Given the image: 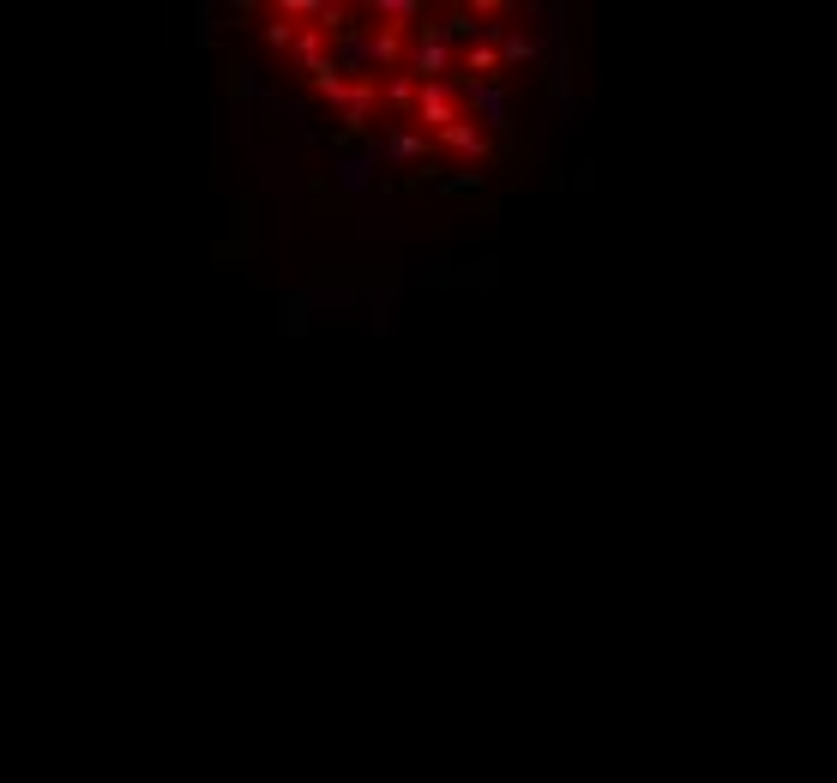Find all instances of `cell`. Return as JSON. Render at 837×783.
Segmentation results:
<instances>
[{
  "label": "cell",
  "mask_w": 837,
  "mask_h": 783,
  "mask_svg": "<svg viewBox=\"0 0 837 783\" xmlns=\"http://www.w3.org/2000/svg\"><path fill=\"white\" fill-rule=\"evenodd\" d=\"M452 67H458V49L440 37L435 19H422V25L410 31V42H403V72H410L416 85H435V79H446Z\"/></svg>",
  "instance_id": "cell-1"
},
{
  "label": "cell",
  "mask_w": 837,
  "mask_h": 783,
  "mask_svg": "<svg viewBox=\"0 0 837 783\" xmlns=\"http://www.w3.org/2000/svg\"><path fill=\"white\" fill-rule=\"evenodd\" d=\"M295 31H302V25H283V19H278V12H272V19H265V25H260V37H265V42H272V49H290V42H295Z\"/></svg>",
  "instance_id": "cell-13"
},
{
  "label": "cell",
  "mask_w": 837,
  "mask_h": 783,
  "mask_svg": "<svg viewBox=\"0 0 837 783\" xmlns=\"http://www.w3.org/2000/svg\"><path fill=\"white\" fill-rule=\"evenodd\" d=\"M435 151H452V157H465V164H483V157H495V139H488L470 115H458L446 133H435Z\"/></svg>",
  "instance_id": "cell-4"
},
{
  "label": "cell",
  "mask_w": 837,
  "mask_h": 783,
  "mask_svg": "<svg viewBox=\"0 0 837 783\" xmlns=\"http://www.w3.org/2000/svg\"><path fill=\"white\" fill-rule=\"evenodd\" d=\"M465 102H470L476 115H483L476 127H483L488 139H495V133H513V121H506V91H500V85H476V79H465V85H458V109H465Z\"/></svg>",
  "instance_id": "cell-3"
},
{
  "label": "cell",
  "mask_w": 837,
  "mask_h": 783,
  "mask_svg": "<svg viewBox=\"0 0 837 783\" xmlns=\"http://www.w3.org/2000/svg\"><path fill=\"white\" fill-rule=\"evenodd\" d=\"M458 115H465V109H458V85H452V79H435V85H416V102H410V115H403V121L435 139V133H446Z\"/></svg>",
  "instance_id": "cell-2"
},
{
  "label": "cell",
  "mask_w": 837,
  "mask_h": 783,
  "mask_svg": "<svg viewBox=\"0 0 837 783\" xmlns=\"http://www.w3.org/2000/svg\"><path fill=\"white\" fill-rule=\"evenodd\" d=\"M373 91H380V102H386L392 115H410V102H416V79L398 67V72H380V79H373Z\"/></svg>",
  "instance_id": "cell-9"
},
{
  "label": "cell",
  "mask_w": 837,
  "mask_h": 783,
  "mask_svg": "<svg viewBox=\"0 0 837 783\" xmlns=\"http://www.w3.org/2000/svg\"><path fill=\"white\" fill-rule=\"evenodd\" d=\"M320 7H325V0H278V19L283 25H320Z\"/></svg>",
  "instance_id": "cell-12"
},
{
  "label": "cell",
  "mask_w": 837,
  "mask_h": 783,
  "mask_svg": "<svg viewBox=\"0 0 837 783\" xmlns=\"http://www.w3.org/2000/svg\"><path fill=\"white\" fill-rule=\"evenodd\" d=\"M308 85H313V91H320L325 102H332V109H343V97H350V79H343V72H338L332 61L313 67V72H308Z\"/></svg>",
  "instance_id": "cell-11"
},
{
  "label": "cell",
  "mask_w": 837,
  "mask_h": 783,
  "mask_svg": "<svg viewBox=\"0 0 837 783\" xmlns=\"http://www.w3.org/2000/svg\"><path fill=\"white\" fill-rule=\"evenodd\" d=\"M373 109H380L373 79H350V97H343V127H350V133H368V127H373Z\"/></svg>",
  "instance_id": "cell-7"
},
{
  "label": "cell",
  "mask_w": 837,
  "mask_h": 783,
  "mask_svg": "<svg viewBox=\"0 0 837 783\" xmlns=\"http://www.w3.org/2000/svg\"><path fill=\"white\" fill-rule=\"evenodd\" d=\"M362 19H373L380 31H403V37H410L416 25L428 19V7H422V0H368Z\"/></svg>",
  "instance_id": "cell-5"
},
{
  "label": "cell",
  "mask_w": 837,
  "mask_h": 783,
  "mask_svg": "<svg viewBox=\"0 0 837 783\" xmlns=\"http://www.w3.org/2000/svg\"><path fill=\"white\" fill-rule=\"evenodd\" d=\"M495 55H500V72H506V67H531L536 55H543V37H531V31H506V37L495 42Z\"/></svg>",
  "instance_id": "cell-10"
},
{
  "label": "cell",
  "mask_w": 837,
  "mask_h": 783,
  "mask_svg": "<svg viewBox=\"0 0 837 783\" xmlns=\"http://www.w3.org/2000/svg\"><path fill=\"white\" fill-rule=\"evenodd\" d=\"M290 61L302 67V72H313L320 61H332V37H325L320 25H302V31H295V42H290Z\"/></svg>",
  "instance_id": "cell-8"
},
{
  "label": "cell",
  "mask_w": 837,
  "mask_h": 783,
  "mask_svg": "<svg viewBox=\"0 0 837 783\" xmlns=\"http://www.w3.org/2000/svg\"><path fill=\"white\" fill-rule=\"evenodd\" d=\"M380 151L392 157V164H435V139H428V133H416V127H392Z\"/></svg>",
  "instance_id": "cell-6"
}]
</instances>
